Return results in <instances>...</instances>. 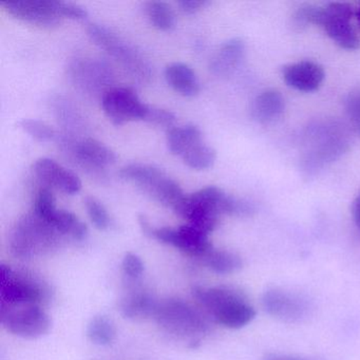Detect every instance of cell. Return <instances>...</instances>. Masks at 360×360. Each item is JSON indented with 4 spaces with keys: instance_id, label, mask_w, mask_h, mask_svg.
Here are the masks:
<instances>
[{
    "instance_id": "cell-3",
    "label": "cell",
    "mask_w": 360,
    "mask_h": 360,
    "mask_svg": "<svg viewBox=\"0 0 360 360\" xmlns=\"http://www.w3.org/2000/svg\"><path fill=\"white\" fill-rule=\"evenodd\" d=\"M60 236L49 223L32 212L20 218L14 225L8 245L15 258L32 259L58 248Z\"/></svg>"
},
{
    "instance_id": "cell-12",
    "label": "cell",
    "mask_w": 360,
    "mask_h": 360,
    "mask_svg": "<svg viewBox=\"0 0 360 360\" xmlns=\"http://www.w3.org/2000/svg\"><path fill=\"white\" fill-rule=\"evenodd\" d=\"M149 238L162 243L174 246L188 256L202 259L214 246L208 239L207 233L191 225H183L179 229L153 227Z\"/></svg>"
},
{
    "instance_id": "cell-1",
    "label": "cell",
    "mask_w": 360,
    "mask_h": 360,
    "mask_svg": "<svg viewBox=\"0 0 360 360\" xmlns=\"http://www.w3.org/2000/svg\"><path fill=\"white\" fill-rule=\"evenodd\" d=\"M349 147V134L343 124L334 120L316 122L303 136V169L315 174L339 159Z\"/></svg>"
},
{
    "instance_id": "cell-28",
    "label": "cell",
    "mask_w": 360,
    "mask_h": 360,
    "mask_svg": "<svg viewBox=\"0 0 360 360\" xmlns=\"http://www.w3.org/2000/svg\"><path fill=\"white\" fill-rule=\"evenodd\" d=\"M56 212H58V208H56V198H54L53 193L48 188L39 189L35 195L33 212L41 220L46 221L50 224L52 219L56 216Z\"/></svg>"
},
{
    "instance_id": "cell-32",
    "label": "cell",
    "mask_w": 360,
    "mask_h": 360,
    "mask_svg": "<svg viewBox=\"0 0 360 360\" xmlns=\"http://www.w3.org/2000/svg\"><path fill=\"white\" fill-rule=\"evenodd\" d=\"M143 121L153 124L158 127L165 128L169 131L170 129L176 127L174 124H176V117L172 111L166 110V109L147 106L146 113H145Z\"/></svg>"
},
{
    "instance_id": "cell-20",
    "label": "cell",
    "mask_w": 360,
    "mask_h": 360,
    "mask_svg": "<svg viewBox=\"0 0 360 360\" xmlns=\"http://www.w3.org/2000/svg\"><path fill=\"white\" fill-rule=\"evenodd\" d=\"M284 111V100L277 90H265L259 94L252 105V117L261 124L279 119Z\"/></svg>"
},
{
    "instance_id": "cell-27",
    "label": "cell",
    "mask_w": 360,
    "mask_h": 360,
    "mask_svg": "<svg viewBox=\"0 0 360 360\" xmlns=\"http://www.w3.org/2000/svg\"><path fill=\"white\" fill-rule=\"evenodd\" d=\"M216 158L214 149L202 142L187 151L182 159L188 167L193 169L204 170L214 165Z\"/></svg>"
},
{
    "instance_id": "cell-25",
    "label": "cell",
    "mask_w": 360,
    "mask_h": 360,
    "mask_svg": "<svg viewBox=\"0 0 360 360\" xmlns=\"http://www.w3.org/2000/svg\"><path fill=\"white\" fill-rule=\"evenodd\" d=\"M50 225H52L60 235L67 236L79 241L83 240L88 233L87 225L68 210H58Z\"/></svg>"
},
{
    "instance_id": "cell-5",
    "label": "cell",
    "mask_w": 360,
    "mask_h": 360,
    "mask_svg": "<svg viewBox=\"0 0 360 360\" xmlns=\"http://www.w3.org/2000/svg\"><path fill=\"white\" fill-rule=\"evenodd\" d=\"M226 193L216 186H208L184 199L174 212L188 224L210 235L218 226L219 217L224 214Z\"/></svg>"
},
{
    "instance_id": "cell-26",
    "label": "cell",
    "mask_w": 360,
    "mask_h": 360,
    "mask_svg": "<svg viewBox=\"0 0 360 360\" xmlns=\"http://www.w3.org/2000/svg\"><path fill=\"white\" fill-rule=\"evenodd\" d=\"M145 11L151 24L162 31H170L176 25V16L172 7L164 1H150L145 6Z\"/></svg>"
},
{
    "instance_id": "cell-37",
    "label": "cell",
    "mask_w": 360,
    "mask_h": 360,
    "mask_svg": "<svg viewBox=\"0 0 360 360\" xmlns=\"http://www.w3.org/2000/svg\"><path fill=\"white\" fill-rule=\"evenodd\" d=\"M352 212H353L354 221H355L357 226L360 227V195L354 201Z\"/></svg>"
},
{
    "instance_id": "cell-21",
    "label": "cell",
    "mask_w": 360,
    "mask_h": 360,
    "mask_svg": "<svg viewBox=\"0 0 360 360\" xmlns=\"http://www.w3.org/2000/svg\"><path fill=\"white\" fill-rule=\"evenodd\" d=\"M75 155L88 165L103 167L117 161V155L106 145L94 139H85L75 147Z\"/></svg>"
},
{
    "instance_id": "cell-4",
    "label": "cell",
    "mask_w": 360,
    "mask_h": 360,
    "mask_svg": "<svg viewBox=\"0 0 360 360\" xmlns=\"http://www.w3.org/2000/svg\"><path fill=\"white\" fill-rule=\"evenodd\" d=\"M49 284L32 271H14L8 265H0V302L1 305H39L51 301Z\"/></svg>"
},
{
    "instance_id": "cell-15",
    "label": "cell",
    "mask_w": 360,
    "mask_h": 360,
    "mask_svg": "<svg viewBox=\"0 0 360 360\" xmlns=\"http://www.w3.org/2000/svg\"><path fill=\"white\" fill-rule=\"evenodd\" d=\"M33 169L43 182L64 193L75 195L81 191L82 182L79 176L54 160L41 158L35 162Z\"/></svg>"
},
{
    "instance_id": "cell-8",
    "label": "cell",
    "mask_w": 360,
    "mask_h": 360,
    "mask_svg": "<svg viewBox=\"0 0 360 360\" xmlns=\"http://www.w3.org/2000/svg\"><path fill=\"white\" fill-rule=\"evenodd\" d=\"M353 15L347 4H328L323 8H305L299 12V18L322 27L328 37L343 49L358 47L357 34L351 24Z\"/></svg>"
},
{
    "instance_id": "cell-6",
    "label": "cell",
    "mask_w": 360,
    "mask_h": 360,
    "mask_svg": "<svg viewBox=\"0 0 360 360\" xmlns=\"http://www.w3.org/2000/svg\"><path fill=\"white\" fill-rule=\"evenodd\" d=\"M153 319L164 330L181 338L195 340L208 330L205 316L186 301L179 298L159 300Z\"/></svg>"
},
{
    "instance_id": "cell-10",
    "label": "cell",
    "mask_w": 360,
    "mask_h": 360,
    "mask_svg": "<svg viewBox=\"0 0 360 360\" xmlns=\"http://www.w3.org/2000/svg\"><path fill=\"white\" fill-rule=\"evenodd\" d=\"M88 33L96 45L128 67L134 75L141 77L149 75V68L144 58L131 46L124 41L117 33L107 27L96 24L90 25Z\"/></svg>"
},
{
    "instance_id": "cell-7",
    "label": "cell",
    "mask_w": 360,
    "mask_h": 360,
    "mask_svg": "<svg viewBox=\"0 0 360 360\" xmlns=\"http://www.w3.org/2000/svg\"><path fill=\"white\" fill-rule=\"evenodd\" d=\"M119 174L123 180L134 183L143 193L172 210L186 195L176 181L155 166L129 164L122 168Z\"/></svg>"
},
{
    "instance_id": "cell-2",
    "label": "cell",
    "mask_w": 360,
    "mask_h": 360,
    "mask_svg": "<svg viewBox=\"0 0 360 360\" xmlns=\"http://www.w3.org/2000/svg\"><path fill=\"white\" fill-rule=\"evenodd\" d=\"M193 298L224 328L238 330L244 328L256 317V311L243 294L229 286L204 288L195 286Z\"/></svg>"
},
{
    "instance_id": "cell-38",
    "label": "cell",
    "mask_w": 360,
    "mask_h": 360,
    "mask_svg": "<svg viewBox=\"0 0 360 360\" xmlns=\"http://www.w3.org/2000/svg\"><path fill=\"white\" fill-rule=\"evenodd\" d=\"M356 16H357L358 24L360 25V9L358 10V12H357V14H356Z\"/></svg>"
},
{
    "instance_id": "cell-36",
    "label": "cell",
    "mask_w": 360,
    "mask_h": 360,
    "mask_svg": "<svg viewBox=\"0 0 360 360\" xmlns=\"http://www.w3.org/2000/svg\"><path fill=\"white\" fill-rule=\"evenodd\" d=\"M263 360H314L302 356L285 355V354H269Z\"/></svg>"
},
{
    "instance_id": "cell-9",
    "label": "cell",
    "mask_w": 360,
    "mask_h": 360,
    "mask_svg": "<svg viewBox=\"0 0 360 360\" xmlns=\"http://www.w3.org/2000/svg\"><path fill=\"white\" fill-rule=\"evenodd\" d=\"M0 319L8 332L22 338H39L51 328L50 316L39 305H1Z\"/></svg>"
},
{
    "instance_id": "cell-22",
    "label": "cell",
    "mask_w": 360,
    "mask_h": 360,
    "mask_svg": "<svg viewBox=\"0 0 360 360\" xmlns=\"http://www.w3.org/2000/svg\"><path fill=\"white\" fill-rule=\"evenodd\" d=\"M202 142L201 130L195 125L174 127L167 132L168 149L172 155L183 157L187 151Z\"/></svg>"
},
{
    "instance_id": "cell-16",
    "label": "cell",
    "mask_w": 360,
    "mask_h": 360,
    "mask_svg": "<svg viewBox=\"0 0 360 360\" xmlns=\"http://www.w3.org/2000/svg\"><path fill=\"white\" fill-rule=\"evenodd\" d=\"M283 79L288 86L298 91L311 92L321 86L324 71L320 65L303 60L286 66L283 70Z\"/></svg>"
},
{
    "instance_id": "cell-23",
    "label": "cell",
    "mask_w": 360,
    "mask_h": 360,
    "mask_svg": "<svg viewBox=\"0 0 360 360\" xmlns=\"http://www.w3.org/2000/svg\"><path fill=\"white\" fill-rule=\"evenodd\" d=\"M201 260L210 271L220 275L236 273L243 266V261L235 252L216 250L214 248H212Z\"/></svg>"
},
{
    "instance_id": "cell-31",
    "label": "cell",
    "mask_w": 360,
    "mask_h": 360,
    "mask_svg": "<svg viewBox=\"0 0 360 360\" xmlns=\"http://www.w3.org/2000/svg\"><path fill=\"white\" fill-rule=\"evenodd\" d=\"M145 265L142 259L134 252H127L122 261V271L128 283L132 286L138 283L144 274Z\"/></svg>"
},
{
    "instance_id": "cell-33",
    "label": "cell",
    "mask_w": 360,
    "mask_h": 360,
    "mask_svg": "<svg viewBox=\"0 0 360 360\" xmlns=\"http://www.w3.org/2000/svg\"><path fill=\"white\" fill-rule=\"evenodd\" d=\"M54 8L58 15L62 18H71V20H85L88 13L83 7L73 3L67 1H58L53 0Z\"/></svg>"
},
{
    "instance_id": "cell-11",
    "label": "cell",
    "mask_w": 360,
    "mask_h": 360,
    "mask_svg": "<svg viewBox=\"0 0 360 360\" xmlns=\"http://www.w3.org/2000/svg\"><path fill=\"white\" fill-rule=\"evenodd\" d=\"M103 110L115 125L132 121H143L148 105L142 103L138 94L125 87L107 90L103 96Z\"/></svg>"
},
{
    "instance_id": "cell-13",
    "label": "cell",
    "mask_w": 360,
    "mask_h": 360,
    "mask_svg": "<svg viewBox=\"0 0 360 360\" xmlns=\"http://www.w3.org/2000/svg\"><path fill=\"white\" fill-rule=\"evenodd\" d=\"M265 311L276 319L298 322L309 315V304L300 295L282 288H271L263 295Z\"/></svg>"
},
{
    "instance_id": "cell-17",
    "label": "cell",
    "mask_w": 360,
    "mask_h": 360,
    "mask_svg": "<svg viewBox=\"0 0 360 360\" xmlns=\"http://www.w3.org/2000/svg\"><path fill=\"white\" fill-rule=\"evenodd\" d=\"M159 300L147 290L134 288L120 302V311L127 319L153 318Z\"/></svg>"
},
{
    "instance_id": "cell-34",
    "label": "cell",
    "mask_w": 360,
    "mask_h": 360,
    "mask_svg": "<svg viewBox=\"0 0 360 360\" xmlns=\"http://www.w3.org/2000/svg\"><path fill=\"white\" fill-rule=\"evenodd\" d=\"M345 110L354 127L360 132V88L354 90L347 96Z\"/></svg>"
},
{
    "instance_id": "cell-14",
    "label": "cell",
    "mask_w": 360,
    "mask_h": 360,
    "mask_svg": "<svg viewBox=\"0 0 360 360\" xmlns=\"http://www.w3.org/2000/svg\"><path fill=\"white\" fill-rule=\"evenodd\" d=\"M10 15L22 22L41 27H54L62 18L54 8L53 0H16L0 4Z\"/></svg>"
},
{
    "instance_id": "cell-29",
    "label": "cell",
    "mask_w": 360,
    "mask_h": 360,
    "mask_svg": "<svg viewBox=\"0 0 360 360\" xmlns=\"http://www.w3.org/2000/svg\"><path fill=\"white\" fill-rule=\"evenodd\" d=\"M18 126L39 142H49L56 136L53 127L39 120L24 119L18 123Z\"/></svg>"
},
{
    "instance_id": "cell-24",
    "label": "cell",
    "mask_w": 360,
    "mask_h": 360,
    "mask_svg": "<svg viewBox=\"0 0 360 360\" xmlns=\"http://www.w3.org/2000/svg\"><path fill=\"white\" fill-rule=\"evenodd\" d=\"M117 326L108 316H96L88 323L87 337L94 345L101 347L110 345L117 339Z\"/></svg>"
},
{
    "instance_id": "cell-30",
    "label": "cell",
    "mask_w": 360,
    "mask_h": 360,
    "mask_svg": "<svg viewBox=\"0 0 360 360\" xmlns=\"http://www.w3.org/2000/svg\"><path fill=\"white\" fill-rule=\"evenodd\" d=\"M85 206L88 216L96 229L100 231L108 229L110 225V217L105 206L98 199L94 197L86 198Z\"/></svg>"
},
{
    "instance_id": "cell-35",
    "label": "cell",
    "mask_w": 360,
    "mask_h": 360,
    "mask_svg": "<svg viewBox=\"0 0 360 360\" xmlns=\"http://www.w3.org/2000/svg\"><path fill=\"white\" fill-rule=\"evenodd\" d=\"M208 4L210 3L205 1V0H182V1H179L181 10L186 14L197 13Z\"/></svg>"
},
{
    "instance_id": "cell-19",
    "label": "cell",
    "mask_w": 360,
    "mask_h": 360,
    "mask_svg": "<svg viewBox=\"0 0 360 360\" xmlns=\"http://www.w3.org/2000/svg\"><path fill=\"white\" fill-rule=\"evenodd\" d=\"M168 85L182 96L193 98L200 92V83L195 71L183 63H174L165 69Z\"/></svg>"
},
{
    "instance_id": "cell-18",
    "label": "cell",
    "mask_w": 360,
    "mask_h": 360,
    "mask_svg": "<svg viewBox=\"0 0 360 360\" xmlns=\"http://www.w3.org/2000/svg\"><path fill=\"white\" fill-rule=\"evenodd\" d=\"M244 54L241 39H233L221 46L210 62V71L217 77H227L236 70Z\"/></svg>"
}]
</instances>
